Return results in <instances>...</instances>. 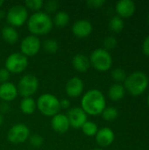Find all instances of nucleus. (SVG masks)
<instances>
[{
    "label": "nucleus",
    "instance_id": "1",
    "mask_svg": "<svg viewBox=\"0 0 149 150\" xmlns=\"http://www.w3.org/2000/svg\"><path fill=\"white\" fill-rule=\"evenodd\" d=\"M106 107V99L103 92L97 89L87 91L81 98V108L87 115H101Z\"/></svg>",
    "mask_w": 149,
    "mask_h": 150
},
{
    "label": "nucleus",
    "instance_id": "2",
    "mask_svg": "<svg viewBox=\"0 0 149 150\" xmlns=\"http://www.w3.org/2000/svg\"><path fill=\"white\" fill-rule=\"evenodd\" d=\"M27 29L32 35L41 36L49 33L54 26L53 18L45 11H40L29 16L26 22Z\"/></svg>",
    "mask_w": 149,
    "mask_h": 150
},
{
    "label": "nucleus",
    "instance_id": "3",
    "mask_svg": "<svg viewBox=\"0 0 149 150\" xmlns=\"http://www.w3.org/2000/svg\"><path fill=\"white\" fill-rule=\"evenodd\" d=\"M148 83V77L145 73L135 71L126 76L124 81V87L126 91H128L131 95L140 96L147 90Z\"/></svg>",
    "mask_w": 149,
    "mask_h": 150
},
{
    "label": "nucleus",
    "instance_id": "4",
    "mask_svg": "<svg viewBox=\"0 0 149 150\" xmlns=\"http://www.w3.org/2000/svg\"><path fill=\"white\" fill-rule=\"evenodd\" d=\"M37 109L46 117H53L60 112V99L50 93L41 94L36 101Z\"/></svg>",
    "mask_w": 149,
    "mask_h": 150
},
{
    "label": "nucleus",
    "instance_id": "5",
    "mask_svg": "<svg viewBox=\"0 0 149 150\" xmlns=\"http://www.w3.org/2000/svg\"><path fill=\"white\" fill-rule=\"evenodd\" d=\"M90 66L99 72H106L112 66V57L105 48H97L92 51L90 57Z\"/></svg>",
    "mask_w": 149,
    "mask_h": 150
},
{
    "label": "nucleus",
    "instance_id": "6",
    "mask_svg": "<svg viewBox=\"0 0 149 150\" xmlns=\"http://www.w3.org/2000/svg\"><path fill=\"white\" fill-rule=\"evenodd\" d=\"M28 18V10L24 4H20L12 5L5 14V18L8 25H11L14 28L20 27L26 24Z\"/></svg>",
    "mask_w": 149,
    "mask_h": 150
},
{
    "label": "nucleus",
    "instance_id": "7",
    "mask_svg": "<svg viewBox=\"0 0 149 150\" xmlns=\"http://www.w3.org/2000/svg\"><path fill=\"white\" fill-rule=\"evenodd\" d=\"M40 86L39 79L36 76L32 74H26L23 76L17 85L18 95L24 98H32L33 96Z\"/></svg>",
    "mask_w": 149,
    "mask_h": 150
},
{
    "label": "nucleus",
    "instance_id": "8",
    "mask_svg": "<svg viewBox=\"0 0 149 150\" xmlns=\"http://www.w3.org/2000/svg\"><path fill=\"white\" fill-rule=\"evenodd\" d=\"M28 58L20 52H14L8 55L4 62V68L11 74H20L28 67Z\"/></svg>",
    "mask_w": 149,
    "mask_h": 150
},
{
    "label": "nucleus",
    "instance_id": "9",
    "mask_svg": "<svg viewBox=\"0 0 149 150\" xmlns=\"http://www.w3.org/2000/svg\"><path fill=\"white\" fill-rule=\"evenodd\" d=\"M41 46L42 44L40 38L30 34L24 37L20 41V45H19L20 53L25 56H26L27 58L33 57L39 54Z\"/></svg>",
    "mask_w": 149,
    "mask_h": 150
},
{
    "label": "nucleus",
    "instance_id": "10",
    "mask_svg": "<svg viewBox=\"0 0 149 150\" xmlns=\"http://www.w3.org/2000/svg\"><path fill=\"white\" fill-rule=\"evenodd\" d=\"M29 127L23 123L13 125L7 133V140L12 144H21L25 142L30 137Z\"/></svg>",
    "mask_w": 149,
    "mask_h": 150
},
{
    "label": "nucleus",
    "instance_id": "11",
    "mask_svg": "<svg viewBox=\"0 0 149 150\" xmlns=\"http://www.w3.org/2000/svg\"><path fill=\"white\" fill-rule=\"evenodd\" d=\"M66 115L68 119L70 127L74 129H81L88 120V115L81 107H73L69 109Z\"/></svg>",
    "mask_w": 149,
    "mask_h": 150
},
{
    "label": "nucleus",
    "instance_id": "12",
    "mask_svg": "<svg viewBox=\"0 0 149 150\" xmlns=\"http://www.w3.org/2000/svg\"><path fill=\"white\" fill-rule=\"evenodd\" d=\"M84 91V83L83 81L77 77L74 76L68 80L65 84V92L68 98H76L80 97Z\"/></svg>",
    "mask_w": 149,
    "mask_h": 150
},
{
    "label": "nucleus",
    "instance_id": "13",
    "mask_svg": "<svg viewBox=\"0 0 149 150\" xmlns=\"http://www.w3.org/2000/svg\"><path fill=\"white\" fill-rule=\"evenodd\" d=\"M93 31V25L91 22L88 19H78L72 25V33L73 34L79 38L84 39L89 37Z\"/></svg>",
    "mask_w": 149,
    "mask_h": 150
},
{
    "label": "nucleus",
    "instance_id": "14",
    "mask_svg": "<svg viewBox=\"0 0 149 150\" xmlns=\"http://www.w3.org/2000/svg\"><path fill=\"white\" fill-rule=\"evenodd\" d=\"M51 127L52 129L59 134H66L70 128L69 121L67 115L59 112L56 115L53 116L51 119Z\"/></svg>",
    "mask_w": 149,
    "mask_h": 150
},
{
    "label": "nucleus",
    "instance_id": "15",
    "mask_svg": "<svg viewBox=\"0 0 149 150\" xmlns=\"http://www.w3.org/2000/svg\"><path fill=\"white\" fill-rule=\"evenodd\" d=\"M18 96V88L13 83L6 82L0 84V99L3 102L10 103L15 100Z\"/></svg>",
    "mask_w": 149,
    "mask_h": 150
},
{
    "label": "nucleus",
    "instance_id": "16",
    "mask_svg": "<svg viewBox=\"0 0 149 150\" xmlns=\"http://www.w3.org/2000/svg\"><path fill=\"white\" fill-rule=\"evenodd\" d=\"M95 139H96V142L97 143V145H99L100 147L105 148L113 143L115 140V134H114V132L111 128L102 127L98 129L95 136Z\"/></svg>",
    "mask_w": 149,
    "mask_h": 150
},
{
    "label": "nucleus",
    "instance_id": "17",
    "mask_svg": "<svg viewBox=\"0 0 149 150\" xmlns=\"http://www.w3.org/2000/svg\"><path fill=\"white\" fill-rule=\"evenodd\" d=\"M136 6L135 3L132 0H119L117 2L115 10L119 17L129 18L133 15Z\"/></svg>",
    "mask_w": 149,
    "mask_h": 150
},
{
    "label": "nucleus",
    "instance_id": "18",
    "mask_svg": "<svg viewBox=\"0 0 149 150\" xmlns=\"http://www.w3.org/2000/svg\"><path fill=\"white\" fill-rule=\"evenodd\" d=\"M73 68L79 73H85L90 68V59L83 54H76L72 59Z\"/></svg>",
    "mask_w": 149,
    "mask_h": 150
},
{
    "label": "nucleus",
    "instance_id": "19",
    "mask_svg": "<svg viewBox=\"0 0 149 150\" xmlns=\"http://www.w3.org/2000/svg\"><path fill=\"white\" fill-rule=\"evenodd\" d=\"M1 35H2L3 40L10 45L16 44L19 40L18 32L17 31L16 28H14L11 25H4L2 28Z\"/></svg>",
    "mask_w": 149,
    "mask_h": 150
},
{
    "label": "nucleus",
    "instance_id": "20",
    "mask_svg": "<svg viewBox=\"0 0 149 150\" xmlns=\"http://www.w3.org/2000/svg\"><path fill=\"white\" fill-rule=\"evenodd\" d=\"M20 111L25 115H32L37 109L36 101L32 98H24L19 104Z\"/></svg>",
    "mask_w": 149,
    "mask_h": 150
},
{
    "label": "nucleus",
    "instance_id": "21",
    "mask_svg": "<svg viewBox=\"0 0 149 150\" xmlns=\"http://www.w3.org/2000/svg\"><path fill=\"white\" fill-rule=\"evenodd\" d=\"M126 93V90L124 85L121 83H114L112 84L108 91V97L112 101H119L121 100Z\"/></svg>",
    "mask_w": 149,
    "mask_h": 150
},
{
    "label": "nucleus",
    "instance_id": "22",
    "mask_svg": "<svg viewBox=\"0 0 149 150\" xmlns=\"http://www.w3.org/2000/svg\"><path fill=\"white\" fill-rule=\"evenodd\" d=\"M69 20H70L69 14L67 11H60L55 13L53 22L54 25H56L57 27H64L69 23Z\"/></svg>",
    "mask_w": 149,
    "mask_h": 150
},
{
    "label": "nucleus",
    "instance_id": "23",
    "mask_svg": "<svg viewBox=\"0 0 149 150\" xmlns=\"http://www.w3.org/2000/svg\"><path fill=\"white\" fill-rule=\"evenodd\" d=\"M83 134L85 135V136H88V137H95L97 131H98V127L97 125L93 122V121H90V120H87L84 125L81 128Z\"/></svg>",
    "mask_w": 149,
    "mask_h": 150
},
{
    "label": "nucleus",
    "instance_id": "24",
    "mask_svg": "<svg viewBox=\"0 0 149 150\" xmlns=\"http://www.w3.org/2000/svg\"><path fill=\"white\" fill-rule=\"evenodd\" d=\"M124 20L119 16L112 17L109 21V28L113 33H120L124 29Z\"/></svg>",
    "mask_w": 149,
    "mask_h": 150
},
{
    "label": "nucleus",
    "instance_id": "25",
    "mask_svg": "<svg viewBox=\"0 0 149 150\" xmlns=\"http://www.w3.org/2000/svg\"><path fill=\"white\" fill-rule=\"evenodd\" d=\"M43 49L48 54H55L59 49L58 41L54 39H47L43 42Z\"/></svg>",
    "mask_w": 149,
    "mask_h": 150
},
{
    "label": "nucleus",
    "instance_id": "26",
    "mask_svg": "<svg viewBox=\"0 0 149 150\" xmlns=\"http://www.w3.org/2000/svg\"><path fill=\"white\" fill-rule=\"evenodd\" d=\"M102 118L105 120V121H113L114 120H116L119 116V111L115 108V107H105V110L102 112Z\"/></svg>",
    "mask_w": 149,
    "mask_h": 150
},
{
    "label": "nucleus",
    "instance_id": "27",
    "mask_svg": "<svg viewBox=\"0 0 149 150\" xmlns=\"http://www.w3.org/2000/svg\"><path fill=\"white\" fill-rule=\"evenodd\" d=\"M27 10H31L34 12L40 11V9L44 5V2L42 0H26L24 4Z\"/></svg>",
    "mask_w": 149,
    "mask_h": 150
},
{
    "label": "nucleus",
    "instance_id": "28",
    "mask_svg": "<svg viewBox=\"0 0 149 150\" xmlns=\"http://www.w3.org/2000/svg\"><path fill=\"white\" fill-rule=\"evenodd\" d=\"M112 77L116 82V83H119L125 81V79L126 77V74L124 71V69H122L120 68H116V69H112Z\"/></svg>",
    "mask_w": 149,
    "mask_h": 150
},
{
    "label": "nucleus",
    "instance_id": "29",
    "mask_svg": "<svg viewBox=\"0 0 149 150\" xmlns=\"http://www.w3.org/2000/svg\"><path fill=\"white\" fill-rule=\"evenodd\" d=\"M29 142H30V145L32 147H33L34 149H39L40 148L43 143H44V139L41 135L40 134H32V135H30L29 137Z\"/></svg>",
    "mask_w": 149,
    "mask_h": 150
},
{
    "label": "nucleus",
    "instance_id": "30",
    "mask_svg": "<svg viewBox=\"0 0 149 150\" xmlns=\"http://www.w3.org/2000/svg\"><path fill=\"white\" fill-rule=\"evenodd\" d=\"M117 44H118V40L114 36H108L104 40V47L105 49L107 51L115 48Z\"/></svg>",
    "mask_w": 149,
    "mask_h": 150
},
{
    "label": "nucleus",
    "instance_id": "31",
    "mask_svg": "<svg viewBox=\"0 0 149 150\" xmlns=\"http://www.w3.org/2000/svg\"><path fill=\"white\" fill-rule=\"evenodd\" d=\"M44 6H45V10L47 14H50V13H54V12H56L58 7H59V4L57 1L55 0H49L46 3H44Z\"/></svg>",
    "mask_w": 149,
    "mask_h": 150
},
{
    "label": "nucleus",
    "instance_id": "32",
    "mask_svg": "<svg viewBox=\"0 0 149 150\" xmlns=\"http://www.w3.org/2000/svg\"><path fill=\"white\" fill-rule=\"evenodd\" d=\"M105 4V0H88L86 4L91 9H98L101 8Z\"/></svg>",
    "mask_w": 149,
    "mask_h": 150
},
{
    "label": "nucleus",
    "instance_id": "33",
    "mask_svg": "<svg viewBox=\"0 0 149 150\" xmlns=\"http://www.w3.org/2000/svg\"><path fill=\"white\" fill-rule=\"evenodd\" d=\"M10 78H11V73L5 68L0 69V84L6 82H10Z\"/></svg>",
    "mask_w": 149,
    "mask_h": 150
},
{
    "label": "nucleus",
    "instance_id": "34",
    "mask_svg": "<svg viewBox=\"0 0 149 150\" xmlns=\"http://www.w3.org/2000/svg\"><path fill=\"white\" fill-rule=\"evenodd\" d=\"M11 110V106L9 105V103H6V102H2L0 104V113L3 115L4 113H7L9 112Z\"/></svg>",
    "mask_w": 149,
    "mask_h": 150
},
{
    "label": "nucleus",
    "instance_id": "35",
    "mask_svg": "<svg viewBox=\"0 0 149 150\" xmlns=\"http://www.w3.org/2000/svg\"><path fill=\"white\" fill-rule=\"evenodd\" d=\"M60 106H61V109H64V110L69 109L71 106V102L68 98H63L60 100Z\"/></svg>",
    "mask_w": 149,
    "mask_h": 150
},
{
    "label": "nucleus",
    "instance_id": "36",
    "mask_svg": "<svg viewBox=\"0 0 149 150\" xmlns=\"http://www.w3.org/2000/svg\"><path fill=\"white\" fill-rule=\"evenodd\" d=\"M142 51L143 53L149 56V35L145 39V40L143 41V44H142Z\"/></svg>",
    "mask_w": 149,
    "mask_h": 150
},
{
    "label": "nucleus",
    "instance_id": "37",
    "mask_svg": "<svg viewBox=\"0 0 149 150\" xmlns=\"http://www.w3.org/2000/svg\"><path fill=\"white\" fill-rule=\"evenodd\" d=\"M4 115H2V114L0 113V127L4 124Z\"/></svg>",
    "mask_w": 149,
    "mask_h": 150
},
{
    "label": "nucleus",
    "instance_id": "38",
    "mask_svg": "<svg viewBox=\"0 0 149 150\" xmlns=\"http://www.w3.org/2000/svg\"><path fill=\"white\" fill-rule=\"evenodd\" d=\"M4 16H5V14H4V12L3 11H0V17L2 18V17H4Z\"/></svg>",
    "mask_w": 149,
    "mask_h": 150
},
{
    "label": "nucleus",
    "instance_id": "39",
    "mask_svg": "<svg viewBox=\"0 0 149 150\" xmlns=\"http://www.w3.org/2000/svg\"><path fill=\"white\" fill-rule=\"evenodd\" d=\"M3 4H4V1H3V0H0V8L2 7Z\"/></svg>",
    "mask_w": 149,
    "mask_h": 150
},
{
    "label": "nucleus",
    "instance_id": "40",
    "mask_svg": "<svg viewBox=\"0 0 149 150\" xmlns=\"http://www.w3.org/2000/svg\"><path fill=\"white\" fill-rule=\"evenodd\" d=\"M148 108H149V94H148Z\"/></svg>",
    "mask_w": 149,
    "mask_h": 150
},
{
    "label": "nucleus",
    "instance_id": "41",
    "mask_svg": "<svg viewBox=\"0 0 149 150\" xmlns=\"http://www.w3.org/2000/svg\"><path fill=\"white\" fill-rule=\"evenodd\" d=\"M92 150H103V149H92Z\"/></svg>",
    "mask_w": 149,
    "mask_h": 150
},
{
    "label": "nucleus",
    "instance_id": "42",
    "mask_svg": "<svg viewBox=\"0 0 149 150\" xmlns=\"http://www.w3.org/2000/svg\"><path fill=\"white\" fill-rule=\"evenodd\" d=\"M148 23H149V14H148Z\"/></svg>",
    "mask_w": 149,
    "mask_h": 150
}]
</instances>
